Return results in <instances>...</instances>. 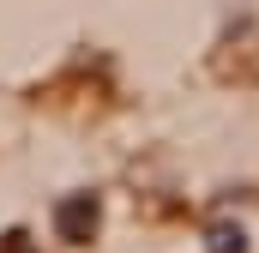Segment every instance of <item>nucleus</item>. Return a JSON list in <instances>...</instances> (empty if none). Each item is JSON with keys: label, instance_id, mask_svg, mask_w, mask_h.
<instances>
[{"label": "nucleus", "instance_id": "1", "mask_svg": "<svg viewBox=\"0 0 259 253\" xmlns=\"http://www.w3.org/2000/svg\"><path fill=\"white\" fill-rule=\"evenodd\" d=\"M55 235L66 247H91V235H97V193H66L55 205Z\"/></svg>", "mask_w": 259, "mask_h": 253}, {"label": "nucleus", "instance_id": "2", "mask_svg": "<svg viewBox=\"0 0 259 253\" xmlns=\"http://www.w3.org/2000/svg\"><path fill=\"white\" fill-rule=\"evenodd\" d=\"M247 241H241V229H229V223H217L211 229V253H241Z\"/></svg>", "mask_w": 259, "mask_h": 253}, {"label": "nucleus", "instance_id": "3", "mask_svg": "<svg viewBox=\"0 0 259 253\" xmlns=\"http://www.w3.org/2000/svg\"><path fill=\"white\" fill-rule=\"evenodd\" d=\"M0 253H36V241H30L24 229H6V235H0Z\"/></svg>", "mask_w": 259, "mask_h": 253}]
</instances>
